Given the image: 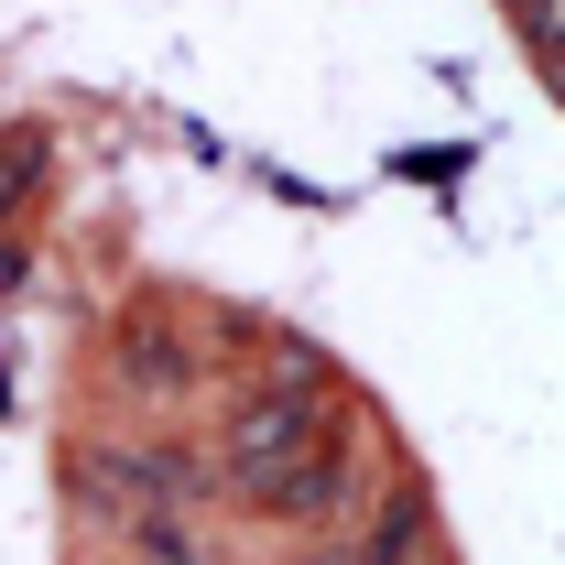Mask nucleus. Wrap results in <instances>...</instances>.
Listing matches in <instances>:
<instances>
[{
    "mask_svg": "<svg viewBox=\"0 0 565 565\" xmlns=\"http://www.w3.org/2000/svg\"><path fill=\"white\" fill-rule=\"evenodd\" d=\"M305 446H327V392H262V403H239L228 414V446H217V468H228V500L250 511V500L273 490L282 468L305 457Z\"/></svg>",
    "mask_w": 565,
    "mask_h": 565,
    "instance_id": "nucleus-1",
    "label": "nucleus"
}]
</instances>
